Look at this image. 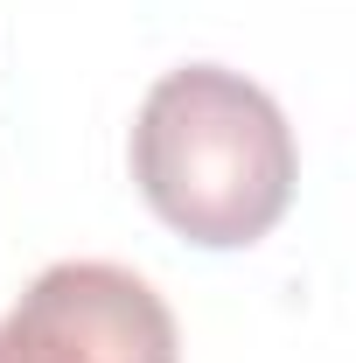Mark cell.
<instances>
[{
	"instance_id": "6da1fadb",
	"label": "cell",
	"mask_w": 356,
	"mask_h": 363,
	"mask_svg": "<svg viewBox=\"0 0 356 363\" xmlns=\"http://www.w3.org/2000/svg\"><path fill=\"white\" fill-rule=\"evenodd\" d=\"M294 126L266 91L223 63L168 70L140 98L133 182L147 210L203 252L259 245L294 203Z\"/></svg>"
},
{
	"instance_id": "7a4b0ae2",
	"label": "cell",
	"mask_w": 356,
	"mask_h": 363,
	"mask_svg": "<svg viewBox=\"0 0 356 363\" xmlns=\"http://www.w3.org/2000/svg\"><path fill=\"white\" fill-rule=\"evenodd\" d=\"M0 363H182V335L133 266L63 259L7 308Z\"/></svg>"
}]
</instances>
